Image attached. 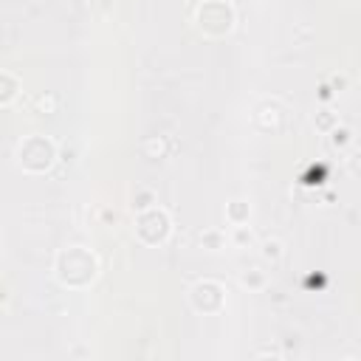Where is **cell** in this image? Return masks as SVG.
Wrapping results in <instances>:
<instances>
[{"label": "cell", "mask_w": 361, "mask_h": 361, "mask_svg": "<svg viewBox=\"0 0 361 361\" xmlns=\"http://www.w3.org/2000/svg\"><path fill=\"white\" fill-rule=\"evenodd\" d=\"M347 141H350V133L345 130V127H336V130L330 133V144H333V147H345Z\"/></svg>", "instance_id": "16"}, {"label": "cell", "mask_w": 361, "mask_h": 361, "mask_svg": "<svg viewBox=\"0 0 361 361\" xmlns=\"http://www.w3.org/2000/svg\"><path fill=\"white\" fill-rule=\"evenodd\" d=\"M152 206H159L156 192H152L150 187H136L133 195H130V209L139 215V212H144V209H152Z\"/></svg>", "instance_id": "8"}, {"label": "cell", "mask_w": 361, "mask_h": 361, "mask_svg": "<svg viewBox=\"0 0 361 361\" xmlns=\"http://www.w3.org/2000/svg\"><path fill=\"white\" fill-rule=\"evenodd\" d=\"M17 164L25 172H48L57 164V144L48 136H25L17 144Z\"/></svg>", "instance_id": "2"}, {"label": "cell", "mask_w": 361, "mask_h": 361, "mask_svg": "<svg viewBox=\"0 0 361 361\" xmlns=\"http://www.w3.org/2000/svg\"><path fill=\"white\" fill-rule=\"evenodd\" d=\"M172 231V220L170 212L161 209V206H152V209H144L136 215V237L147 246H161Z\"/></svg>", "instance_id": "4"}, {"label": "cell", "mask_w": 361, "mask_h": 361, "mask_svg": "<svg viewBox=\"0 0 361 361\" xmlns=\"http://www.w3.org/2000/svg\"><path fill=\"white\" fill-rule=\"evenodd\" d=\"M248 218H251V206L246 200L235 198V200L226 203V220L231 226H243V223H248Z\"/></svg>", "instance_id": "7"}, {"label": "cell", "mask_w": 361, "mask_h": 361, "mask_svg": "<svg viewBox=\"0 0 361 361\" xmlns=\"http://www.w3.org/2000/svg\"><path fill=\"white\" fill-rule=\"evenodd\" d=\"M240 286L248 291H260V288H266V274L260 268H248L240 274Z\"/></svg>", "instance_id": "11"}, {"label": "cell", "mask_w": 361, "mask_h": 361, "mask_svg": "<svg viewBox=\"0 0 361 361\" xmlns=\"http://www.w3.org/2000/svg\"><path fill=\"white\" fill-rule=\"evenodd\" d=\"M314 124H316V130H322V133H333L339 127V116L333 110H327V108H322V110H316Z\"/></svg>", "instance_id": "10"}, {"label": "cell", "mask_w": 361, "mask_h": 361, "mask_svg": "<svg viewBox=\"0 0 361 361\" xmlns=\"http://www.w3.org/2000/svg\"><path fill=\"white\" fill-rule=\"evenodd\" d=\"M141 150H144V156H150V159H161L167 147H164L161 139H147V141L141 144Z\"/></svg>", "instance_id": "14"}, {"label": "cell", "mask_w": 361, "mask_h": 361, "mask_svg": "<svg viewBox=\"0 0 361 361\" xmlns=\"http://www.w3.org/2000/svg\"><path fill=\"white\" fill-rule=\"evenodd\" d=\"M20 80L12 73V71H0V105H12V102L17 99V93H20Z\"/></svg>", "instance_id": "6"}, {"label": "cell", "mask_w": 361, "mask_h": 361, "mask_svg": "<svg viewBox=\"0 0 361 361\" xmlns=\"http://www.w3.org/2000/svg\"><path fill=\"white\" fill-rule=\"evenodd\" d=\"M345 85H347V76L345 73H333L330 76V88L333 91H345Z\"/></svg>", "instance_id": "18"}, {"label": "cell", "mask_w": 361, "mask_h": 361, "mask_svg": "<svg viewBox=\"0 0 361 361\" xmlns=\"http://www.w3.org/2000/svg\"><path fill=\"white\" fill-rule=\"evenodd\" d=\"M54 108H57V99L51 96V93L37 96V110H40V113H54Z\"/></svg>", "instance_id": "15"}, {"label": "cell", "mask_w": 361, "mask_h": 361, "mask_svg": "<svg viewBox=\"0 0 361 361\" xmlns=\"http://www.w3.org/2000/svg\"><path fill=\"white\" fill-rule=\"evenodd\" d=\"M96 274H99V260L85 246L60 248L54 257V277L65 288H85L96 279Z\"/></svg>", "instance_id": "1"}, {"label": "cell", "mask_w": 361, "mask_h": 361, "mask_svg": "<svg viewBox=\"0 0 361 361\" xmlns=\"http://www.w3.org/2000/svg\"><path fill=\"white\" fill-rule=\"evenodd\" d=\"M260 254H263V260H271V263H279L282 260V243L277 237H268L260 243Z\"/></svg>", "instance_id": "12"}, {"label": "cell", "mask_w": 361, "mask_h": 361, "mask_svg": "<svg viewBox=\"0 0 361 361\" xmlns=\"http://www.w3.org/2000/svg\"><path fill=\"white\" fill-rule=\"evenodd\" d=\"M251 240H254V235H251V229L246 223L243 226H231V243H235V246L246 248V246H251Z\"/></svg>", "instance_id": "13"}, {"label": "cell", "mask_w": 361, "mask_h": 361, "mask_svg": "<svg viewBox=\"0 0 361 361\" xmlns=\"http://www.w3.org/2000/svg\"><path fill=\"white\" fill-rule=\"evenodd\" d=\"M347 167H350V172L356 175V178H361V147L353 152V156L347 159Z\"/></svg>", "instance_id": "17"}, {"label": "cell", "mask_w": 361, "mask_h": 361, "mask_svg": "<svg viewBox=\"0 0 361 361\" xmlns=\"http://www.w3.org/2000/svg\"><path fill=\"white\" fill-rule=\"evenodd\" d=\"M226 231L223 229H203L200 231V246L203 248H209V251H220L226 246Z\"/></svg>", "instance_id": "9"}, {"label": "cell", "mask_w": 361, "mask_h": 361, "mask_svg": "<svg viewBox=\"0 0 361 361\" xmlns=\"http://www.w3.org/2000/svg\"><path fill=\"white\" fill-rule=\"evenodd\" d=\"M189 305L198 314H218L226 305V288L218 279H200L189 288Z\"/></svg>", "instance_id": "5"}, {"label": "cell", "mask_w": 361, "mask_h": 361, "mask_svg": "<svg viewBox=\"0 0 361 361\" xmlns=\"http://www.w3.org/2000/svg\"><path fill=\"white\" fill-rule=\"evenodd\" d=\"M195 23L203 34L209 37H223L235 29L237 23V12L229 0H203L195 12Z\"/></svg>", "instance_id": "3"}, {"label": "cell", "mask_w": 361, "mask_h": 361, "mask_svg": "<svg viewBox=\"0 0 361 361\" xmlns=\"http://www.w3.org/2000/svg\"><path fill=\"white\" fill-rule=\"evenodd\" d=\"M330 96H333V88H330V82H325V85H319V99H325V102H327Z\"/></svg>", "instance_id": "19"}]
</instances>
